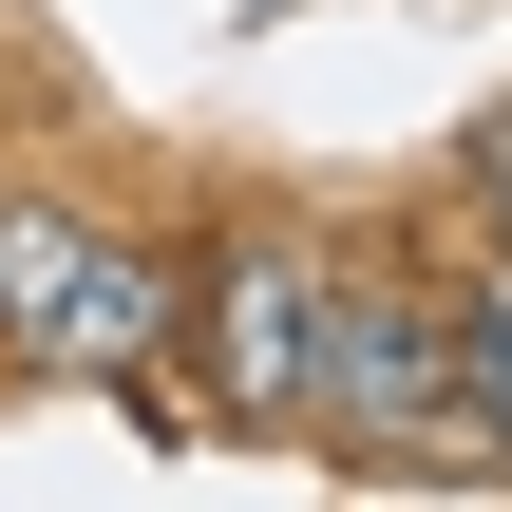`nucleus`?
Wrapping results in <instances>:
<instances>
[{
    "label": "nucleus",
    "instance_id": "obj_3",
    "mask_svg": "<svg viewBox=\"0 0 512 512\" xmlns=\"http://www.w3.org/2000/svg\"><path fill=\"white\" fill-rule=\"evenodd\" d=\"M323 285H342V247H323V228H285V209H228V228L190 247L171 342H190V399H209L228 437H304V380H323Z\"/></svg>",
    "mask_w": 512,
    "mask_h": 512
},
{
    "label": "nucleus",
    "instance_id": "obj_2",
    "mask_svg": "<svg viewBox=\"0 0 512 512\" xmlns=\"http://www.w3.org/2000/svg\"><path fill=\"white\" fill-rule=\"evenodd\" d=\"M304 437L361 456V475H475V418H456V342H437V285L399 247H342L323 285V380H304Z\"/></svg>",
    "mask_w": 512,
    "mask_h": 512
},
{
    "label": "nucleus",
    "instance_id": "obj_1",
    "mask_svg": "<svg viewBox=\"0 0 512 512\" xmlns=\"http://www.w3.org/2000/svg\"><path fill=\"white\" fill-rule=\"evenodd\" d=\"M171 304H190V247L76 190H0V380H152Z\"/></svg>",
    "mask_w": 512,
    "mask_h": 512
},
{
    "label": "nucleus",
    "instance_id": "obj_4",
    "mask_svg": "<svg viewBox=\"0 0 512 512\" xmlns=\"http://www.w3.org/2000/svg\"><path fill=\"white\" fill-rule=\"evenodd\" d=\"M437 342H456V418H475V475H512V266H494V247L437 285Z\"/></svg>",
    "mask_w": 512,
    "mask_h": 512
}]
</instances>
